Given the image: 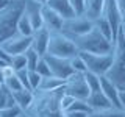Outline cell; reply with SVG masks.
Segmentation results:
<instances>
[{
    "label": "cell",
    "instance_id": "ffe728a7",
    "mask_svg": "<svg viewBox=\"0 0 125 117\" xmlns=\"http://www.w3.org/2000/svg\"><path fill=\"white\" fill-rule=\"evenodd\" d=\"M34 33V27L31 23L30 17L25 13H22L21 19L17 22V34H22V36H33Z\"/></svg>",
    "mask_w": 125,
    "mask_h": 117
},
{
    "label": "cell",
    "instance_id": "b9f144b4",
    "mask_svg": "<svg viewBox=\"0 0 125 117\" xmlns=\"http://www.w3.org/2000/svg\"><path fill=\"white\" fill-rule=\"evenodd\" d=\"M10 62H6V61H3V59H0V69L2 67H5V66H8Z\"/></svg>",
    "mask_w": 125,
    "mask_h": 117
},
{
    "label": "cell",
    "instance_id": "f907efd6",
    "mask_svg": "<svg viewBox=\"0 0 125 117\" xmlns=\"http://www.w3.org/2000/svg\"><path fill=\"white\" fill-rule=\"evenodd\" d=\"M0 117H2V116H0Z\"/></svg>",
    "mask_w": 125,
    "mask_h": 117
},
{
    "label": "cell",
    "instance_id": "836d02e7",
    "mask_svg": "<svg viewBox=\"0 0 125 117\" xmlns=\"http://www.w3.org/2000/svg\"><path fill=\"white\" fill-rule=\"evenodd\" d=\"M69 2H70V5H72V8H73V11H75L77 16H81V14H83L86 0H69Z\"/></svg>",
    "mask_w": 125,
    "mask_h": 117
},
{
    "label": "cell",
    "instance_id": "ba28073f",
    "mask_svg": "<svg viewBox=\"0 0 125 117\" xmlns=\"http://www.w3.org/2000/svg\"><path fill=\"white\" fill-rule=\"evenodd\" d=\"M64 92L75 97L77 100H88L91 95V89L84 80V73H73L66 80Z\"/></svg>",
    "mask_w": 125,
    "mask_h": 117
},
{
    "label": "cell",
    "instance_id": "ab89813d",
    "mask_svg": "<svg viewBox=\"0 0 125 117\" xmlns=\"http://www.w3.org/2000/svg\"><path fill=\"white\" fill-rule=\"evenodd\" d=\"M116 3H117V8H119V11L120 13H125V0H116Z\"/></svg>",
    "mask_w": 125,
    "mask_h": 117
},
{
    "label": "cell",
    "instance_id": "4fadbf2b",
    "mask_svg": "<svg viewBox=\"0 0 125 117\" xmlns=\"http://www.w3.org/2000/svg\"><path fill=\"white\" fill-rule=\"evenodd\" d=\"M49 39H50V31L45 27H42V28H39L33 33V36H31V47L41 56H44L47 53V47H49Z\"/></svg>",
    "mask_w": 125,
    "mask_h": 117
},
{
    "label": "cell",
    "instance_id": "7dc6e473",
    "mask_svg": "<svg viewBox=\"0 0 125 117\" xmlns=\"http://www.w3.org/2000/svg\"><path fill=\"white\" fill-rule=\"evenodd\" d=\"M3 88H5V83H2V81H0V91H2Z\"/></svg>",
    "mask_w": 125,
    "mask_h": 117
},
{
    "label": "cell",
    "instance_id": "d590c367",
    "mask_svg": "<svg viewBox=\"0 0 125 117\" xmlns=\"http://www.w3.org/2000/svg\"><path fill=\"white\" fill-rule=\"evenodd\" d=\"M2 73H3V78H5V81H6L8 78H11V77L16 75V70L11 67L10 64H8V66H5V67H2Z\"/></svg>",
    "mask_w": 125,
    "mask_h": 117
},
{
    "label": "cell",
    "instance_id": "74e56055",
    "mask_svg": "<svg viewBox=\"0 0 125 117\" xmlns=\"http://www.w3.org/2000/svg\"><path fill=\"white\" fill-rule=\"evenodd\" d=\"M119 109L125 111V89L119 91Z\"/></svg>",
    "mask_w": 125,
    "mask_h": 117
},
{
    "label": "cell",
    "instance_id": "f1b7e54d",
    "mask_svg": "<svg viewBox=\"0 0 125 117\" xmlns=\"http://www.w3.org/2000/svg\"><path fill=\"white\" fill-rule=\"evenodd\" d=\"M5 88H6L10 92H17V91H21V89H25V88L22 86V83L19 81L17 75H14V77L8 78V80L5 81Z\"/></svg>",
    "mask_w": 125,
    "mask_h": 117
},
{
    "label": "cell",
    "instance_id": "8fae6325",
    "mask_svg": "<svg viewBox=\"0 0 125 117\" xmlns=\"http://www.w3.org/2000/svg\"><path fill=\"white\" fill-rule=\"evenodd\" d=\"M42 8H44V5L34 2V0H25L23 13L30 17V20L34 27V31L44 27V23H42Z\"/></svg>",
    "mask_w": 125,
    "mask_h": 117
},
{
    "label": "cell",
    "instance_id": "e575fe53",
    "mask_svg": "<svg viewBox=\"0 0 125 117\" xmlns=\"http://www.w3.org/2000/svg\"><path fill=\"white\" fill-rule=\"evenodd\" d=\"M75 100H77L75 97H72V95H69V94L64 92V95H62V98H61V109L66 112V111L70 108V105H72Z\"/></svg>",
    "mask_w": 125,
    "mask_h": 117
},
{
    "label": "cell",
    "instance_id": "c3c4849f",
    "mask_svg": "<svg viewBox=\"0 0 125 117\" xmlns=\"http://www.w3.org/2000/svg\"><path fill=\"white\" fill-rule=\"evenodd\" d=\"M122 33H124V36H125V25H122Z\"/></svg>",
    "mask_w": 125,
    "mask_h": 117
},
{
    "label": "cell",
    "instance_id": "83f0119b",
    "mask_svg": "<svg viewBox=\"0 0 125 117\" xmlns=\"http://www.w3.org/2000/svg\"><path fill=\"white\" fill-rule=\"evenodd\" d=\"M67 111H81V112L92 114V109H91V106L88 105L86 100H75L72 105H70V108L67 109Z\"/></svg>",
    "mask_w": 125,
    "mask_h": 117
},
{
    "label": "cell",
    "instance_id": "7402d4cb",
    "mask_svg": "<svg viewBox=\"0 0 125 117\" xmlns=\"http://www.w3.org/2000/svg\"><path fill=\"white\" fill-rule=\"evenodd\" d=\"M23 55H25V58H27V69H28V70H34V69H36V66H38V62L41 61L42 56L33 49V47H30V49L27 50Z\"/></svg>",
    "mask_w": 125,
    "mask_h": 117
},
{
    "label": "cell",
    "instance_id": "8d00e7d4",
    "mask_svg": "<svg viewBox=\"0 0 125 117\" xmlns=\"http://www.w3.org/2000/svg\"><path fill=\"white\" fill-rule=\"evenodd\" d=\"M66 117H89V114L81 111H66Z\"/></svg>",
    "mask_w": 125,
    "mask_h": 117
},
{
    "label": "cell",
    "instance_id": "ac0fdd59",
    "mask_svg": "<svg viewBox=\"0 0 125 117\" xmlns=\"http://www.w3.org/2000/svg\"><path fill=\"white\" fill-rule=\"evenodd\" d=\"M11 95H13V98H14V103L17 105L22 111H27V109L31 106L33 100H34V92L30 91V89H21V91H17V92H11Z\"/></svg>",
    "mask_w": 125,
    "mask_h": 117
},
{
    "label": "cell",
    "instance_id": "5b68a950",
    "mask_svg": "<svg viewBox=\"0 0 125 117\" xmlns=\"http://www.w3.org/2000/svg\"><path fill=\"white\" fill-rule=\"evenodd\" d=\"M78 53H80V52H78L73 39H70L69 36H66L62 31L50 33L49 47H47V53L45 55H52V56L70 59V58L77 56Z\"/></svg>",
    "mask_w": 125,
    "mask_h": 117
},
{
    "label": "cell",
    "instance_id": "ee69618b",
    "mask_svg": "<svg viewBox=\"0 0 125 117\" xmlns=\"http://www.w3.org/2000/svg\"><path fill=\"white\" fill-rule=\"evenodd\" d=\"M0 81H2V83H5V78H3V73H2V69H0Z\"/></svg>",
    "mask_w": 125,
    "mask_h": 117
},
{
    "label": "cell",
    "instance_id": "bcb514c9",
    "mask_svg": "<svg viewBox=\"0 0 125 117\" xmlns=\"http://www.w3.org/2000/svg\"><path fill=\"white\" fill-rule=\"evenodd\" d=\"M122 25H125V13L122 14Z\"/></svg>",
    "mask_w": 125,
    "mask_h": 117
},
{
    "label": "cell",
    "instance_id": "4316f807",
    "mask_svg": "<svg viewBox=\"0 0 125 117\" xmlns=\"http://www.w3.org/2000/svg\"><path fill=\"white\" fill-rule=\"evenodd\" d=\"M10 66L16 70V72L27 69V58H25V55H14V56H11Z\"/></svg>",
    "mask_w": 125,
    "mask_h": 117
},
{
    "label": "cell",
    "instance_id": "603a6c76",
    "mask_svg": "<svg viewBox=\"0 0 125 117\" xmlns=\"http://www.w3.org/2000/svg\"><path fill=\"white\" fill-rule=\"evenodd\" d=\"M89 117H125V111L113 106L108 109H102V111H94L92 114H89Z\"/></svg>",
    "mask_w": 125,
    "mask_h": 117
},
{
    "label": "cell",
    "instance_id": "d6a6232c",
    "mask_svg": "<svg viewBox=\"0 0 125 117\" xmlns=\"http://www.w3.org/2000/svg\"><path fill=\"white\" fill-rule=\"evenodd\" d=\"M16 75H17L19 81L22 83L23 88H25V89H30V91H31V88H30V81H28V69L19 70V72H16Z\"/></svg>",
    "mask_w": 125,
    "mask_h": 117
},
{
    "label": "cell",
    "instance_id": "44dd1931",
    "mask_svg": "<svg viewBox=\"0 0 125 117\" xmlns=\"http://www.w3.org/2000/svg\"><path fill=\"white\" fill-rule=\"evenodd\" d=\"M94 28H97L105 38H108L109 41H113V30H111V25L108 23V20L103 17V16L94 20Z\"/></svg>",
    "mask_w": 125,
    "mask_h": 117
},
{
    "label": "cell",
    "instance_id": "484cf974",
    "mask_svg": "<svg viewBox=\"0 0 125 117\" xmlns=\"http://www.w3.org/2000/svg\"><path fill=\"white\" fill-rule=\"evenodd\" d=\"M14 98L13 95H11V92L8 91L6 88H3L2 91H0V109L3 108H8V106H14ZM17 106V105H16Z\"/></svg>",
    "mask_w": 125,
    "mask_h": 117
},
{
    "label": "cell",
    "instance_id": "6da1fadb",
    "mask_svg": "<svg viewBox=\"0 0 125 117\" xmlns=\"http://www.w3.org/2000/svg\"><path fill=\"white\" fill-rule=\"evenodd\" d=\"M64 95V88L58 91H34V100L27 109L30 117H66L61 109V98Z\"/></svg>",
    "mask_w": 125,
    "mask_h": 117
},
{
    "label": "cell",
    "instance_id": "2e32d148",
    "mask_svg": "<svg viewBox=\"0 0 125 117\" xmlns=\"http://www.w3.org/2000/svg\"><path fill=\"white\" fill-rule=\"evenodd\" d=\"M88 105L91 106L92 112L94 111H102V109H108V108H113V103L108 100V97L105 95L102 91H95V92H91V95L88 97Z\"/></svg>",
    "mask_w": 125,
    "mask_h": 117
},
{
    "label": "cell",
    "instance_id": "3957f363",
    "mask_svg": "<svg viewBox=\"0 0 125 117\" xmlns=\"http://www.w3.org/2000/svg\"><path fill=\"white\" fill-rule=\"evenodd\" d=\"M105 77L109 78L119 89H125V36L122 33V28L114 42L113 64Z\"/></svg>",
    "mask_w": 125,
    "mask_h": 117
},
{
    "label": "cell",
    "instance_id": "d4e9b609",
    "mask_svg": "<svg viewBox=\"0 0 125 117\" xmlns=\"http://www.w3.org/2000/svg\"><path fill=\"white\" fill-rule=\"evenodd\" d=\"M84 80H86V83H88L89 89H91V92L100 91V77L99 75H95V73H92V72H86Z\"/></svg>",
    "mask_w": 125,
    "mask_h": 117
},
{
    "label": "cell",
    "instance_id": "d6986e66",
    "mask_svg": "<svg viewBox=\"0 0 125 117\" xmlns=\"http://www.w3.org/2000/svg\"><path fill=\"white\" fill-rule=\"evenodd\" d=\"M66 86V80H61V78L56 77H45L42 78L41 86H39L38 91H47V92H52V91H58V89H62Z\"/></svg>",
    "mask_w": 125,
    "mask_h": 117
},
{
    "label": "cell",
    "instance_id": "e0dca14e",
    "mask_svg": "<svg viewBox=\"0 0 125 117\" xmlns=\"http://www.w3.org/2000/svg\"><path fill=\"white\" fill-rule=\"evenodd\" d=\"M103 10H105V0H86L83 16H86L91 20H95V19L102 17Z\"/></svg>",
    "mask_w": 125,
    "mask_h": 117
},
{
    "label": "cell",
    "instance_id": "7a4b0ae2",
    "mask_svg": "<svg viewBox=\"0 0 125 117\" xmlns=\"http://www.w3.org/2000/svg\"><path fill=\"white\" fill-rule=\"evenodd\" d=\"M75 45L78 52L97 53V55H109L114 52V42L105 38L97 28H92L89 33L75 39Z\"/></svg>",
    "mask_w": 125,
    "mask_h": 117
},
{
    "label": "cell",
    "instance_id": "9a60e30c",
    "mask_svg": "<svg viewBox=\"0 0 125 117\" xmlns=\"http://www.w3.org/2000/svg\"><path fill=\"white\" fill-rule=\"evenodd\" d=\"M45 6H49L50 10H53L56 14H60L64 20H66V19H70V17H75V16H77L69 0H49Z\"/></svg>",
    "mask_w": 125,
    "mask_h": 117
},
{
    "label": "cell",
    "instance_id": "681fc988",
    "mask_svg": "<svg viewBox=\"0 0 125 117\" xmlns=\"http://www.w3.org/2000/svg\"><path fill=\"white\" fill-rule=\"evenodd\" d=\"M11 2H21V0H11Z\"/></svg>",
    "mask_w": 125,
    "mask_h": 117
},
{
    "label": "cell",
    "instance_id": "cb8c5ba5",
    "mask_svg": "<svg viewBox=\"0 0 125 117\" xmlns=\"http://www.w3.org/2000/svg\"><path fill=\"white\" fill-rule=\"evenodd\" d=\"M70 67H72V70L75 73H86L88 72V69H86V64H84V61H83V58L80 56V53L77 55V56H73V58H70Z\"/></svg>",
    "mask_w": 125,
    "mask_h": 117
},
{
    "label": "cell",
    "instance_id": "30bf717a",
    "mask_svg": "<svg viewBox=\"0 0 125 117\" xmlns=\"http://www.w3.org/2000/svg\"><path fill=\"white\" fill-rule=\"evenodd\" d=\"M0 45L5 49V52L10 55V56H14V55H23L31 47V36L16 34V36L10 38L8 41H5Z\"/></svg>",
    "mask_w": 125,
    "mask_h": 117
},
{
    "label": "cell",
    "instance_id": "60d3db41",
    "mask_svg": "<svg viewBox=\"0 0 125 117\" xmlns=\"http://www.w3.org/2000/svg\"><path fill=\"white\" fill-rule=\"evenodd\" d=\"M10 5H11V0H0V11H3Z\"/></svg>",
    "mask_w": 125,
    "mask_h": 117
},
{
    "label": "cell",
    "instance_id": "7bdbcfd3",
    "mask_svg": "<svg viewBox=\"0 0 125 117\" xmlns=\"http://www.w3.org/2000/svg\"><path fill=\"white\" fill-rule=\"evenodd\" d=\"M34 2L41 3V5H47V2H49V0H34Z\"/></svg>",
    "mask_w": 125,
    "mask_h": 117
},
{
    "label": "cell",
    "instance_id": "5bb4252c",
    "mask_svg": "<svg viewBox=\"0 0 125 117\" xmlns=\"http://www.w3.org/2000/svg\"><path fill=\"white\" fill-rule=\"evenodd\" d=\"M100 91L108 97V100L113 103V106L119 108V91H120V89L105 75L100 77Z\"/></svg>",
    "mask_w": 125,
    "mask_h": 117
},
{
    "label": "cell",
    "instance_id": "7c38bea8",
    "mask_svg": "<svg viewBox=\"0 0 125 117\" xmlns=\"http://www.w3.org/2000/svg\"><path fill=\"white\" fill-rule=\"evenodd\" d=\"M62 22L64 19L61 17L60 14H56L53 10H50L49 6L42 8V23L50 33H55V31H61L62 30Z\"/></svg>",
    "mask_w": 125,
    "mask_h": 117
},
{
    "label": "cell",
    "instance_id": "f35d334b",
    "mask_svg": "<svg viewBox=\"0 0 125 117\" xmlns=\"http://www.w3.org/2000/svg\"><path fill=\"white\" fill-rule=\"evenodd\" d=\"M0 59H3V61H6V62L11 61V56L5 52V49H3L2 45H0Z\"/></svg>",
    "mask_w": 125,
    "mask_h": 117
},
{
    "label": "cell",
    "instance_id": "4dcf8cb0",
    "mask_svg": "<svg viewBox=\"0 0 125 117\" xmlns=\"http://www.w3.org/2000/svg\"><path fill=\"white\" fill-rule=\"evenodd\" d=\"M22 109L19 108V106H8V108H3V109H0V116L2 117H19L22 114Z\"/></svg>",
    "mask_w": 125,
    "mask_h": 117
},
{
    "label": "cell",
    "instance_id": "9c48e42d",
    "mask_svg": "<svg viewBox=\"0 0 125 117\" xmlns=\"http://www.w3.org/2000/svg\"><path fill=\"white\" fill-rule=\"evenodd\" d=\"M42 58L49 64L50 73L53 77L61 78V80H67L70 75L75 73L72 70V67H70V61L66 59V58H58V56H52V55H44Z\"/></svg>",
    "mask_w": 125,
    "mask_h": 117
},
{
    "label": "cell",
    "instance_id": "f546056e",
    "mask_svg": "<svg viewBox=\"0 0 125 117\" xmlns=\"http://www.w3.org/2000/svg\"><path fill=\"white\" fill-rule=\"evenodd\" d=\"M28 81H30V88L31 91H38L39 86H41V81H42V77L39 75L36 70H28Z\"/></svg>",
    "mask_w": 125,
    "mask_h": 117
},
{
    "label": "cell",
    "instance_id": "f6af8a7d",
    "mask_svg": "<svg viewBox=\"0 0 125 117\" xmlns=\"http://www.w3.org/2000/svg\"><path fill=\"white\" fill-rule=\"evenodd\" d=\"M19 117H30V116H28V114H27V112H25V111H23V112H22V114H21V116H19Z\"/></svg>",
    "mask_w": 125,
    "mask_h": 117
},
{
    "label": "cell",
    "instance_id": "277c9868",
    "mask_svg": "<svg viewBox=\"0 0 125 117\" xmlns=\"http://www.w3.org/2000/svg\"><path fill=\"white\" fill-rule=\"evenodd\" d=\"M25 0L11 2V5L0 11V44L17 34V22L23 13Z\"/></svg>",
    "mask_w": 125,
    "mask_h": 117
},
{
    "label": "cell",
    "instance_id": "52a82bcc",
    "mask_svg": "<svg viewBox=\"0 0 125 117\" xmlns=\"http://www.w3.org/2000/svg\"><path fill=\"white\" fill-rule=\"evenodd\" d=\"M80 56L83 58L88 72H92L99 77H103L108 73L109 67L113 64V53L109 55H97V53H86L80 52Z\"/></svg>",
    "mask_w": 125,
    "mask_h": 117
},
{
    "label": "cell",
    "instance_id": "1f68e13d",
    "mask_svg": "<svg viewBox=\"0 0 125 117\" xmlns=\"http://www.w3.org/2000/svg\"><path fill=\"white\" fill-rule=\"evenodd\" d=\"M36 72L41 75L42 78H45V77H52V73H50V69H49V64L45 62L44 58H41V61L38 62V66H36Z\"/></svg>",
    "mask_w": 125,
    "mask_h": 117
},
{
    "label": "cell",
    "instance_id": "8992f818",
    "mask_svg": "<svg viewBox=\"0 0 125 117\" xmlns=\"http://www.w3.org/2000/svg\"><path fill=\"white\" fill-rule=\"evenodd\" d=\"M94 28V20L88 19L86 16H75V17H70V19H66L62 22V33L66 36H69L70 39L75 41L77 38L83 36V34L89 33Z\"/></svg>",
    "mask_w": 125,
    "mask_h": 117
}]
</instances>
